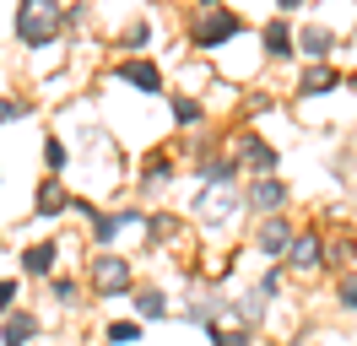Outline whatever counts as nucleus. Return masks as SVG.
Masks as SVG:
<instances>
[{
	"label": "nucleus",
	"instance_id": "34",
	"mask_svg": "<svg viewBox=\"0 0 357 346\" xmlns=\"http://www.w3.org/2000/svg\"><path fill=\"white\" fill-rule=\"evenodd\" d=\"M195 6H227V0H195Z\"/></svg>",
	"mask_w": 357,
	"mask_h": 346
},
{
	"label": "nucleus",
	"instance_id": "29",
	"mask_svg": "<svg viewBox=\"0 0 357 346\" xmlns=\"http://www.w3.org/2000/svg\"><path fill=\"white\" fill-rule=\"evenodd\" d=\"M27 114H33V103H27V98L0 92V125H17V119H27Z\"/></svg>",
	"mask_w": 357,
	"mask_h": 346
},
{
	"label": "nucleus",
	"instance_id": "13",
	"mask_svg": "<svg viewBox=\"0 0 357 346\" xmlns=\"http://www.w3.org/2000/svg\"><path fill=\"white\" fill-rule=\"evenodd\" d=\"M38 330H44V314H33V308H11L6 319H0V346H33L38 341Z\"/></svg>",
	"mask_w": 357,
	"mask_h": 346
},
{
	"label": "nucleus",
	"instance_id": "35",
	"mask_svg": "<svg viewBox=\"0 0 357 346\" xmlns=\"http://www.w3.org/2000/svg\"><path fill=\"white\" fill-rule=\"evenodd\" d=\"M60 6H66V0H60Z\"/></svg>",
	"mask_w": 357,
	"mask_h": 346
},
{
	"label": "nucleus",
	"instance_id": "20",
	"mask_svg": "<svg viewBox=\"0 0 357 346\" xmlns=\"http://www.w3.org/2000/svg\"><path fill=\"white\" fill-rule=\"evenodd\" d=\"M168 108H174V125L178 130H201L206 125V103L195 98V92H174V103H168Z\"/></svg>",
	"mask_w": 357,
	"mask_h": 346
},
{
	"label": "nucleus",
	"instance_id": "25",
	"mask_svg": "<svg viewBox=\"0 0 357 346\" xmlns=\"http://www.w3.org/2000/svg\"><path fill=\"white\" fill-rule=\"evenodd\" d=\"M206 341L211 346H255V330H244V324H211Z\"/></svg>",
	"mask_w": 357,
	"mask_h": 346
},
{
	"label": "nucleus",
	"instance_id": "26",
	"mask_svg": "<svg viewBox=\"0 0 357 346\" xmlns=\"http://www.w3.org/2000/svg\"><path fill=\"white\" fill-rule=\"evenodd\" d=\"M44 287H49V298L60 303V308H76V298H82V281H76V276H60V271H54Z\"/></svg>",
	"mask_w": 357,
	"mask_h": 346
},
{
	"label": "nucleus",
	"instance_id": "23",
	"mask_svg": "<svg viewBox=\"0 0 357 346\" xmlns=\"http://www.w3.org/2000/svg\"><path fill=\"white\" fill-rule=\"evenodd\" d=\"M178 233H184V216L178 211H146V238L152 243H174Z\"/></svg>",
	"mask_w": 357,
	"mask_h": 346
},
{
	"label": "nucleus",
	"instance_id": "7",
	"mask_svg": "<svg viewBox=\"0 0 357 346\" xmlns=\"http://www.w3.org/2000/svg\"><path fill=\"white\" fill-rule=\"evenodd\" d=\"M114 82L141 92V98H157V92L168 86V76H162V65H157L152 54H125V60L114 65Z\"/></svg>",
	"mask_w": 357,
	"mask_h": 346
},
{
	"label": "nucleus",
	"instance_id": "17",
	"mask_svg": "<svg viewBox=\"0 0 357 346\" xmlns=\"http://www.w3.org/2000/svg\"><path fill=\"white\" fill-rule=\"evenodd\" d=\"M298 54H303L309 65L331 60L335 54V33L325 27V22H303V27H298Z\"/></svg>",
	"mask_w": 357,
	"mask_h": 346
},
{
	"label": "nucleus",
	"instance_id": "8",
	"mask_svg": "<svg viewBox=\"0 0 357 346\" xmlns=\"http://www.w3.org/2000/svg\"><path fill=\"white\" fill-rule=\"evenodd\" d=\"M130 227H146V211H141V206H114V211H103V206H98V211L87 216V238L98 243V249H109L114 238L130 233Z\"/></svg>",
	"mask_w": 357,
	"mask_h": 346
},
{
	"label": "nucleus",
	"instance_id": "1",
	"mask_svg": "<svg viewBox=\"0 0 357 346\" xmlns=\"http://www.w3.org/2000/svg\"><path fill=\"white\" fill-rule=\"evenodd\" d=\"M11 33L22 49H49V43L66 38V6L60 0H17Z\"/></svg>",
	"mask_w": 357,
	"mask_h": 346
},
{
	"label": "nucleus",
	"instance_id": "11",
	"mask_svg": "<svg viewBox=\"0 0 357 346\" xmlns=\"http://www.w3.org/2000/svg\"><path fill=\"white\" fill-rule=\"evenodd\" d=\"M70 200H76V195L66 190V179L44 173V179H38V190H33V216H38V222H60V216L70 211Z\"/></svg>",
	"mask_w": 357,
	"mask_h": 346
},
{
	"label": "nucleus",
	"instance_id": "33",
	"mask_svg": "<svg viewBox=\"0 0 357 346\" xmlns=\"http://www.w3.org/2000/svg\"><path fill=\"white\" fill-rule=\"evenodd\" d=\"M341 86H347V92H357V70H352V76H341Z\"/></svg>",
	"mask_w": 357,
	"mask_h": 346
},
{
	"label": "nucleus",
	"instance_id": "32",
	"mask_svg": "<svg viewBox=\"0 0 357 346\" xmlns=\"http://www.w3.org/2000/svg\"><path fill=\"white\" fill-rule=\"evenodd\" d=\"M303 6H309V0H276V11H282V17H292V11H303Z\"/></svg>",
	"mask_w": 357,
	"mask_h": 346
},
{
	"label": "nucleus",
	"instance_id": "9",
	"mask_svg": "<svg viewBox=\"0 0 357 346\" xmlns=\"http://www.w3.org/2000/svg\"><path fill=\"white\" fill-rule=\"evenodd\" d=\"M238 195H244V211H249V216H276V211H287V200H292V190L276 179V173H266V179H249Z\"/></svg>",
	"mask_w": 357,
	"mask_h": 346
},
{
	"label": "nucleus",
	"instance_id": "6",
	"mask_svg": "<svg viewBox=\"0 0 357 346\" xmlns=\"http://www.w3.org/2000/svg\"><path fill=\"white\" fill-rule=\"evenodd\" d=\"M282 271H287V276H319V271H331L325 233H319V227H298L292 243H287V255H282Z\"/></svg>",
	"mask_w": 357,
	"mask_h": 346
},
{
	"label": "nucleus",
	"instance_id": "31",
	"mask_svg": "<svg viewBox=\"0 0 357 346\" xmlns=\"http://www.w3.org/2000/svg\"><path fill=\"white\" fill-rule=\"evenodd\" d=\"M17 298H22V287H17L11 276H0V319H6L11 308H17Z\"/></svg>",
	"mask_w": 357,
	"mask_h": 346
},
{
	"label": "nucleus",
	"instance_id": "24",
	"mask_svg": "<svg viewBox=\"0 0 357 346\" xmlns=\"http://www.w3.org/2000/svg\"><path fill=\"white\" fill-rule=\"evenodd\" d=\"M66 168H70V146L49 130L44 135V173H54V179H66Z\"/></svg>",
	"mask_w": 357,
	"mask_h": 346
},
{
	"label": "nucleus",
	"instance_id": "28",
	"mask_svg": "<svg viewBox=\"0 0 357 346\" xmlns=\"http://www.w3.org/2000/svg\"><path fill=\"white\" fill-rule=\"evenodd\" d=\"M282 281H287V271H282V265H266V271H260V281H255V292H260V298H282Z\"/></svg>",
	"mask_w": 357,
	"mask_h": 346
},
{
	"label": "nucleus",
	"instance_id": "4",
	"mask_svg": "<svg viewBox=\"0 0 357 346\" xmlns=\"http://www.w3.org/2000/svg\"><path fill=\"white\" fill-rule=\"evenodd\" d=\"M190 216L201 222L206 233H222V227H233L244 211V195H238V184H201L195 190V200H190Z\"/></svg>",
	"mask_w": 357,
	"mask_h": 346
},
{
	"label": "nucleus",
	"instance_id": "18",
	"mask_svg": "<svg viewBox=\"0 0 357 346\" xmlns=\"http://www.w3.org/2000/svg\"><path fill=\"white\" fill-rule=\"evenodd\" d=\"M266 314H271V303L249 287V292H238V298H227V319L233 324H244V330H260L266 324Z\"/></svg>",
	"mask_w": 357,
	"mask_h": 346
},
{
	"label": "nucleus",
	"instance_id": "15",
	"mask_svg": "<svg viewBox=\"0 0 357 346\" xmlns=\"http://www.w3.org/2000/svg\"><path fill=\"white\" fill-rule=\"evenodd\" d=\"M174 179H178L174 151H152V157L141 163V173H135V190H141V195H157V190H168Z\"/></svg>",
	"mask_w": 357,
	"mask_h": 346
},
{
	"label": "nucleus",
	"instance_id": "2",
	"mask_svg": "<svg viewBox=\"0 0 357 346\" xmlns=\"http://www.w3.org/2000/svg\"><path fill=\"white\" fill-rule=\"evenodd\" d=\"M244 33H249V22L233 6H195L190 22H184V38L195 43L201 54H217V49H227V43L244 38Z\"/></svg>",
	"mask_w": 357,
	"mask_h": 346
},
{
	"label": "nucleus",
	"instance_id": "16",
	"mask_svg": "<svg viewBox=\"0 0 357 346\" xmlns=\"http://www.w3.org/2000/svg\"><path fill=\"white\" fill-rule=\"evenodd\" d=\"M54 271H60V238H44V243H27L22 249V276L49 281Z\"/></svg>",
	"mask_w": 357,
	"mask_h": 346
},
{
	"label": "nucleus",
	"instance_id": "10",
	"mask_svg": "<svg viewBox=\"0 0 357 346\" xmlns=\"http://www.w3.org/2000/svg\"><path fill=\"white\" fill-rule=\"evenodd\" d=\"M292 233H298V222H292L287 211H276V216H260V227H255V255H266L282 265V255H287V243Z\"/></svg>",
	"mask_w": 357,
	"mask_h": 346
},
{
	"label": "nucleus",
	"instance_id": "3",
	"mask_svg": "<svg viewBox=\"0 0 357 346\" xmlns=\"http://www.w3.org/2000/svg\"><path fill=\"white\" fill-rule=\"evenodd\" d=\"M82 281L92 287V298L119 303V298H130V287H135V260L114 255V249H98V255H87V265H82Z\"/></svg>",
	"mask_w": 357,
	"mask_h": 346
},
{
	"label": "nucleus",
	"instance_id": "22",
	"mask_svg": "<svg viewBox=\"0 0 357 346\" xmlns=\"http://www.w3.org/2000/svg\"><path fill=\"white\" fill-rule=\"evenodd\" d=\"M114 49H119V54H146V49H152V22H146V17L125 22V33H119Z\"/></svg>",
	"mask_w": 357,
	"mask_h": 346
},
{
	"label": "nucleus",
	"instance_id": "5",
	"mask_svg": "<svg viewBox=\"0 0 357 346\" xmlns=\"http://www.w3.org/2000/svg\"><path fill=\"white\" fill-rule=\"evenodd\" d=\"M222 157H233V163H238V173H249V179H266V173L282 168V151L271 146L260 130H249V125L233 130V135L222 141Z\"/></svg>",
	"mask_w": 357,
	"mask_h": 346
},
{
	"label": "nucleus",
	"instance_id": "19",
	"mask_svg": "<svg viewBox=\"0 0 357 346\" xmlns=\"http://www.w3.org/2000/svg\"><path fill=\"white\" fill-rule=\"evenodd\" d=\"M335 86H341V70H335L331 60H319V65H303L298 98H325V92H335Z\"/></svg>",
	"mask_w": 357,
	"mask_h": 346
},
{
	"label": "nucleus",
	"instance_id": "12",
	"mask_svg": "<svg viewBox=\"0 0 357 346\" xmlns=\"http://www.w3.org/2000/svg\"><path fill=\"white\" fill-rule=\"evenodd\" d=\"M130 314L141 324H162V319H174V308H168V292L162 287H152V281H135L130 287Z\"/></svg>",
	"mask_w": 357,
	"mask_h": 346
},
{
	"label": "nucleus",
	"instance_id": "21",
	"mask_svg": "<svg viewBox=\"0 0 357 346\" xmlns=\"http://www.w3.org/2000/svg\"><path fill=\"white\" fill-rule=\"evenodd\" d=\"M195 179H201V184H238V163L217 151V157H206V163H195Z\"/></svg>",
	"mask_w": 357,
	"mask_h": 346
},
{
	"label": "nucleus",
	"instance_id": "30",
	"mask_svg": "<svg viewBox=\"0 0 357 346\" xmlns=\"http://www.w3.org/2000/svg\"><path fill=\"white\" fill-rule=\"evenodd\" d=\"M335 303H341L347 314H357V271H341V281H335Z\"/></svg>",
	"mask_w": 357,
	"mask_h": 346
},
{
	"label": "nucleus",
	"instance_id": "27",
	"mask_svg": "<svg viewBox=\"0 0 357 346\" xmlns=\"http://www.w3.org/2000/svg\"><path fill=\"white\" fill-rule=\"evenodd\" d=\"M141 336H146V324L135 319V314H130V319H114V324H109V346H141Z\"/></svg>",
	"mask_w": 357,
	"mask_h": 346
},
{
	"label": "nucleus",
	"instance_id": "14",
	"mask_svg": "<svg viewBox=\"0 0 357 346\" xmlns=\"http://www.w3.org/2000/svg\"><path fill=\"white\" fill-rule=\"evenodd\" d=\"M260 49H266V60L287 65L292 54H298V33H292V22L287 17H271L266 27H260Z\"/></svg>",
	"mask_w": 357,
	"mask_h": 346
}]
</instances>
